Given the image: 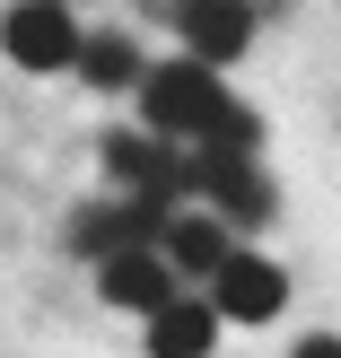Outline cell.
<instances>
[{"instance_id": "11", "label": "cell", "mask_w": 341, "mask_h": 358, "mask_svg": "<svg viewBox=\"0 0 341 358\" xmlns=\"http://www.w3.org/2000/svg\"><path fill=\"white\" fill-rule=\"evenodd\" d=\"M202 149H210V157H254V149H263V114H254V105H228V114L210 122Z\"/></svg>"}, {"instance_id": "9", "label": "cell", "mask_w": 341, "mask_h": 358, "mask_svg": "<svg viewBox=\"0 0 341 358\" xmlns=\"http://www.w3.org/2000/svg\"><path fill=\"white\" fill-rule=\"evenodd\" d=\"M210 350H219V306L175 289L167 306L149 315V358H210Z\"/></svg>"}, {"instance_id": "8", "label": "cell", "mask_w": 341, "mask_h": 358, "mask_svg": "<svg viewBox=\"0 0 341 358\" xmlns=\"http://www.w3.org/2000/svg\"><path fill=\"white\" fill-rule=\"evenodd\" d=\"M158 254L175 262V280H210L228 254H237V227H228L219 210H175V219L158 227Z\"/></svg>"}, {"instance_id": "12", "label": "cell", "mask_w": 341, "mask_h": 358, "mask_svg": "<svg viewBox=\"0 0 341 358\" xmlns=\"http://www.w3.org/2000/svg\"><path fill=\"white\" fill-rule=\"evenodd\" d=\"M289 358H341V332H307V341H298Z\"/></svg>"}, {"instance_id": "4", "label": "cell", "mask_w": 341, "mask_h": 358, "mask_svg": "<svg viewBox=\"0 0 341 358\" xmlns=\"http://www.w3.org/2000/svg\"><path fill=\"white\" fill-rule=\"evenodd\" d=\"M88 44V27L70 17V0H18L9 17H0V52H9L18 70H70Z\"/></svg>"}, {"instance_id": "5", "label": "cell", "mask_w": 341, "mask_h": 358, "mask_svg": "<svg viewBox=\"0 0 341 358\" xmlns=\"http://www.w3.org/2000/svg\"><path fill=\"white\" fill-rule=\"evenodd\" d=\"M210 306H219V324H272V315L289 306V271L263 262L254 245H237V254L210 271Z\"/></svg>"}, {"instance_id": "10", "label": "cell", "mask_w": 341, "mask_h": 358, "mask_svg": "<svg viewBox=\"0 0 341 358\" xmlns=\"http://www.w3.org/2000/svg\"><path fill=\"white\" fill-rule=\"evenodd\" d=\"M70 70H79L97 96H123V87H140V79H149V52H140L132 35H88Z\"/></svg>"}, {"instance_id": "2", "label": "cell", "mask_w": 341, "mask_h": 358, "mask_svg": "<svg viewBox=\"0 0 341 358\" xmlns=\"http://www.w3.org/2000/svg\"><path fill=\"white\" fill-rule=\"evenodd\" d=\"M105 175H114V192H132V201H167V210H184V192H193L184 149L158 140V131H114V140H105Z\"/></svg>"}, {"instance_id": "1", "label": "cell", "mask_w": 341, "mask_h": 358, "mask_svg": "<svg viewBox=\"0 0 341 358\" xmlns=\"http://www.w3.org/2000/svg\"><path fill=\"white\" fill-rule=\"evenodd\" d=\"M140 96V131H158V140H175V149H202L210 140V122L228 114V79L210 62H193V52H175V62H149V79L132 87Z\"/></svg>"}, {"instance_id": "3", "label": "cell", "mask_w": 341, "mask_h": 358, "mask_svg": "<svg viewBox=\"0 0 341 358\" xmlns=\"http://www.w3.org/2000/svg\"><path fill=\"white\" fill-rule=\"evenodd\" d=\"M184 166H193V192H202V201L219 210V219L237 227V236H254V227L280 210L272 175H263L254 157H210V149H184Z\"/></svg>"}, {"instance_id": "7", "label": "cell", "mask_w": 341, "mask_h": 358, "mask_svg": "<svg viewBox=\"0 0 341 358\" xmlns=\"http://www.w3.org/2000/svg\"><path fill=\"white\" fill-rule=\"evenodd\" d=\"M97 289H105V306H123V315H158L184 280H175V262L158 254V245H123V254L97 262Z\"/></svg>"}, {"instance_id": "6", "label": "cell", "mask_w": 341, "mask_h": 358, "mask_svg": "<svg viewBox=\"0 0 341 358\" xmlns=\"http://www.w3.org/2000/svg\"><path fill=\"white\" fill-rule=\"evenodd\" d=\"M175 35H184L193 62L228 70L254 52V0H175Z\"/></svg>"}]
</instances>
